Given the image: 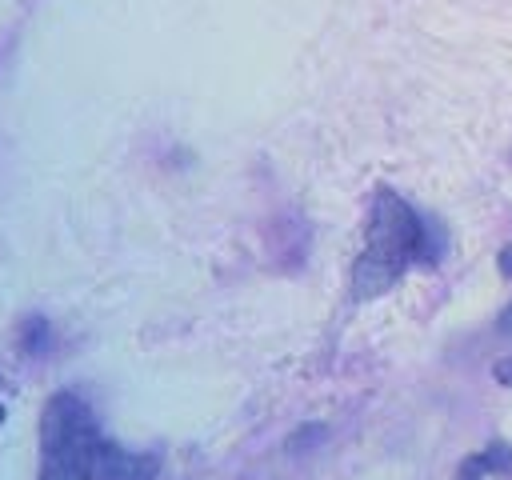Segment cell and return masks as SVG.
I'll return each instance as SVG.
<instances>
[{"label": "cell", "instance_id": "6da1fadb", "mask_svg": "<svg viewBox=\"0 0 512 480\" xmlns=\"http://www.w3.org/2000/svg\"><path fill=\"white\" fill-rule=\"evenodd\" d=\"M424 256L428 264L436 260V244H432V228L416 216L412 204H404L392 188H380L376 192V204H372V216H368V240H364V252L352 268V288L360 300H372L380 292H388L404 268Z\"/></svg>", "mask_w": 512, "mask_h": 480}, {"label": "cell", "instance_id": "7a4b0ae2", "mask_svg": "<svg viewBox=\"0 0 512 480\" xmlns=\"http://www.w3.org/2000/svg\"><path fill=\"white\" fill-rule=\"evenodd\" d=\"M96 440L100 436L88 404L72 392H56L44 404V420H40L44 480H84V456Z\"/></svg>", "mask_w": 512, "mask_h": 480}, {"label": "cell", "instance_id": "8992f818", "mask_svg": "<svg viewBox=\"0 0 512 480\" xmlns=\"http://www.w3.org/2000/svg\"><path fill=\"white\" fill-rule=\"evenodd\" d=\"M496 264H500V276H508V280H512V248H504Z\"/></svg>", "mask_w": 512, "mask_h": 480}, {"label": "cell", "instance_id": "3957f363", "mask_svg": "<svg viewBox=\"0 0 512 480\" xmlns=\"http://www.w3.org/2000/svg\"><path fill=\"white\" fill-rule=\"evenodd\" d=\"M156 456L128 452L112 440H96L84 456V480H156Z\"/></svg>", "mask_w": 512, "mask_h": 480}, {"label": "cell", "instance_id": "277c9868", "mask_svg": "<svg viewBox=\"0 0 512 480\" xmlns=\"http://www.w3.org/2000/svg\"><path fill=\"white\" fill-rule=\"evenodd\" d=\"M476 460H480L484 472H512V448L508 444H488Z\"/></svg>", "mask_w": 512, "mask_h": 480}, {"label": "cell", "instance_id": "52a82bcc", "mask_svg": "<svg viewBox=\"0 0 512 480\" xmlns=\"http://www.w3.org/2000/svg\"><path fill=\"white\" fill-rule=\"evenodd\" d=\"M496 324H500V332H508V336H512V304L500 312V320H496Z\"/></svg>", "mask_w": 512, "mask_h": 480}, {"label": "cell", "instance_id": "5b68a950", "mask_svg": "<svg viewBox=\"0 0 512 480\" xmlns=\"http://www.w3.org/2000/svg\"><path fill=\"white\" fill-rule=\"evenodd\" d=\"M492 376H496L500 384H512V356H508V360H496V368H492Z\"/></svg>", "mask_w": 512, "mask_h": 480}]
</instances>
